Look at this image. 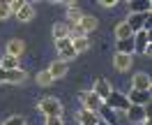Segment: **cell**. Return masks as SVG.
I'll list each match as a JSON object with an SVG mask.
<instances>
[{"label": "cell", "mask_w": 152, "mask_h": 125, "mask_svg": "<svg viewBox=\"0 0 152 125\" xmlns=\"http://www.w3.org/2000/svg\"><path fill=\"white\" fill-rule=\"evenodd\" d=\"M37 111L44 114V118H62L65 109H62V102L53 95H46L37 102Z\"/></svg>", "instance_id": "1"}, {"label": "cell", "mask_w": 152, "mask_h": 125, "mask_svg": "<svg viewBox=\"0 0 152 125\" xmlns=\"http://www.w3.org/2000/svg\"><path fill=\"white\" fill-rule=\"evenodd\" d=\"M104 104H108L115 114H124V111L132 107V104H129V100H127V95L120 93V90H111V95H108V100H106Z\"/></svg>", "instance_id": "2"}, {"label": "cell", "mask_w": 152, "mask_h": 125, "mask_svg": "<svg viewBox=\"0 0 152 125\" xmlns=\"http://www.w3.org/2000/svg\"><path fill=\"white\" fill-rule=\"evenodd\" d=\"M78 100H81V109H88V111H92V114H97V111H99V107L104 104V102H102V100H99L92 90L81 93V95H78Z\"/></svg>", "instance_id": "3"}, {"label": "cell", "mask_w": 152, "mask_h": 125, "mask_svg": "<svg viewBox=\"0 0 152 125\" xmlns=\"http://www.w3.org/2000/svg\"><path fill=\"white\" fill-rule=\"evenodd\" d=\"M152 88V79L150 74H145V72H136L132 77V90H143V93H150Z\"/></svg>", "instance_id": "4"}, {"label": "cell", "mask_w": 152, "mask_h": 125, "mask_svg": "<svg viewBox=\"0 0 152 125\" xmlns=\"http://www.w3.org/2000/svg\"><path fill=\"white\" fill-rule=\"evenodd\" d=\"M134 53H141V56H145V51L150 49V33H145V30H141V33H134Z\"/></svg>", "instance_id": "5"}, {"label": "cell", "mask_w": 152, "mask_h": 125, "mask_svg": "<svg viewBox=\"0 0 152 125\" xmlns=\"http://www.w3.org/2000/svg\"><path fill=\"white\" fill-rule=\"evenodd\" d=\"M132 67H134V56H127V53H115L113 56V70L115 72L124 74V72H129Z\"/></svg>", "instance_id": "6"}, {"label": "cell", "mask_w": 152, "mask_h": 125, "mask_svg": "<svg viewBox=\"0 0 152 125\" xmlns=\"http://www.w3.org/2000/svg\"><path fill=\"white\" fill-rule=\"evenodd\" d=\"M111 90H113V86H111V81H108V79H104V77H99V79L95 81V86H92V93H95L102 102H106V100H108Z\"/></svg>", "instance_id": "7"}, {"label": "cell", "mask_w": 152, "mask_h": 125, "mask_svg": "<svg viewBox=\"0 0 152 125\" xmlns=\"http://www.w3.org/2000/svg\"><path fill=\"white\" fill-rule=\"evenodd\" d=\"M150 93H143V90H129V95H127V100H129V104L132 107H143V109H148L150 107Z\"/></svg>", "instance_id": "8"}, {"label": "cell", "mask_w": 152, "mask_h": 125, "mask_svg": "<svg viewBox=\"0 0 152 125\" xmlns=\"http://www.w3.org/2000/svg\"><path fill=\"white\" fill-rule=\"evenodd\" d=\"M14 16H16V19H19L21 23H30V21L37 16V7H35L32 2H23V7H21V10L16 12Z\"/></svg>", "instance_id": "9"}, {"label": "cell", "mask_w": 152, "mask_h": 125, "mask_svg": "<svg viewBox=\"0 0 152 125\" xmlns=\"http://www.w3.org/2000/svg\"><path fill=\"white\" fill-rule=\"evenodd\" d=\"M5 53L7 56H14V58H21L23 53H26V42L19 37H14L7 42V47H5Z\"/></svg>", "instance_id": "10"}, {"label": "cell", "mask_w": 152, "mask_h": 125, "mask_svg": "<svg viewBox=\"0 0 152 125\" xmlns=\"http://www.w3.org/2000/svg\"><path fill=\"white\" fill-rule=\"evenodd\" d=\"M124 114H127V118H129V123H136V125H141L145 118H150L148 109H143V107H129Z\"/></svg>", "instance_id": "11"}, {"label": "cell", "mask_w": 152, "mask_h": 125, "mask_svg": "<svg viewBox=\"0 0 152 125\" xmlns=\"http://www.w3.org/2000/svg\"><path fill=\"white\" fill-rule=\"evenodd\" d=\"M67 72H69V63H65V60H58L56 58V60L48 65V74L53 77V81H56V79H62Z\"/></svg>", "instance_id": "12"}, {"label": "cell", "mask_w": 152, "mask_h": 125, "mask_svg": "<svg viewBox=\"0 0 152 125\" xmlns=\"http://www.w3.org/2000/svg\"><path fill=\"white\" fill-rule=\"evenodd\" d=\"M148 16L150 14H129L127 16V23H129V28H132V33H141L143 26H145V21H148Z\"/></svg>", "instance_id": "13"}, {"label": "cell", "mask_w": 152, "mask_h": 125, "mask_svg": "<svg viewBox=\"0 0 152 125\" xmlns=\"http://www.w3.org/2000/svg\"><path fill=\"white\" fill-rule=\"evenodd\" d=\"M127 7H129V14H150L152 2H150V0H141V2L129 0V2H127Z\"/></svg>", "instance_id": "14"}, {"label": "cell", "mask_w": 152, "mask_h": 125, "mask_svg": "<svg viewBox=\"0 0 152 125\" xmlns=\"http://www.w3.org/2000/svg\"><path fill=\"white\" fill-rule=\"evenodd\" d=\"M76 121H78V125H97L99 123V116L92 114V111H88V109H81V111L76 114Z\"/></svg>", "instance_id": "15"}, {"label": "cell", "mask_w": 152, "mask_h": 125, "mask_svg": "<svg viewBox=\"0 0 152 125\" xmlns=\"http://www.w3.org/2000/svg\"><path fill=\"white\" fill-rule=\"evenodd\" d=\"M78 26H81V30H83V33H92V30H97L99 28V21H97V16H90V14H83V16H81V23H78Z\"/></svg>", "instance_id": "16"}, {"label": "cell", "mask_w": 152, "mask_h": 125, "mask_svg": "<svg viewBox=\"0 0 152 125\" xmlns=\"http://www.w3.org/2000/svg\"><path fill=\"white\" fill-rule=\"evenodd\" d=\"M115 53H127L132 56L134 53V39H115Z\"/></svg>", "instance_id": "17"}, {"label": "cell", "mask_w": 152, "mask_h": 125, "mask_svg": "<svg viewBox=\"0 0 152 125\" xmlns=\"http://www.w3.org/2000/svg\"><path fill=\"white\" fill-rule=\"evenodd\" d=\"M51 33H53V39H65V37H69V26L65 21H58V23H53Z\"/></svg>", "instance_id": "18"}, {"label": "cell", "mask_w": 152, "mask_h": 125, "mask_svg": "<svg viewBox=\"0 0 152 125\" xmlns=\"http://www.w3.org/2000/svg\"><path fill=\"white\" fill-rule=\"evenodd\" d=\"M129 37H134L129 23H127V21H120V23L115 26V39H129Z\"/></svg>", "instance_id": "19"}, {"label": "cell", "mask_w": 152, "mask_h": 125, "mask_svg": "<svg viewBox=\"0 0 152 125\" xmlns=\"http://www.w3.org/2000/svg\"><path fill=\"white\" fill-rule=\"evenodd\" d=\"M65 16H67L65 23L69 26V28H72V26H78V23H81V16H83V12L78 10V7H76V10H67Z\"/></svg>", "instance_id": "20"}, {"label": "cell", "mask_w": 152, "mask_h": 125, "mask_svg": "<svg viewBox=\"0 0 152 125\" xmlns=\"http://www.w3.org/2000/svg\"><path fill=\"white\" fill-rule=\"evenodd\" d=\"M72 49L76 51V56H78V53H86L88 49H90V39H88V37H76V39H72Z\"/></svg>", "instance_id": "21"}, {"label": "cell", "mask_w": 152, "mask_h": 125, "mask_svg": "<svg viewBox=\"0 0 152 125\" xmlns=\"http://www.w3.org/2000/svg\"><path fill=\"white\" fill-rule=\"evenodd\" d=\"M0 67L2 70H19V58L14 56H7V53H2V58H0Z\"/></svg>", "instance_id": "22"}, {"label": "cell", "mask_w": 152, "mask_h": 125, "mask_svg": "<svg viewBox=\"0 0 152 125\" xmlns=\"http://www.w3.org/2000/svg\"><path fill=\"white\" fill-rule=\"evenodd\" d=\"M35 81H37V86H42V88H48L51 84H53V77L48 74V70H42V72H37Z\"/></svg>", "instance_id": "23"}, {"label": "cell", "mask_w": 152, "mask_h": 125, "mask_svg": "<svg viewBox=\"0 0 152 125\" xmlns=\"http://www.w3.org/2000/svg\"><path fill=\"white\" fill-rule=\"evenodd\" d=\"M2 125H28V121H26V118H23V116H10V118H7V121H5V123Z\"/></svg>", "instance_id": "24"}, {"label": "cell", "mask_w": 152, "mask_h": 125, "mask_svg": "<svg viewBox=\"0 0 152 125\" xmlns=\"http://www.w3.org/2000/svg\"><path fill=\"white\" fill-rule=\"evenodd\" d=\"M12 16V10L7 2H0V19H10Z\"/></svg>", "instance_id": "25"}, {"label": "cell", "mask_w": 152, "mask_h": 125, "mask_svg": "<svg viewBox=\"0 0 152 125\" xmlns=\"http://www.w3.org/2000/svg\"><path fill=\"white\" fill-rule=\"evenodd\" d=\"M23 2H26V0H14V2H7V5H10V10H12V16H14L21 7H23Z\"/></svg>", "instance_id": "26"}, {"label": "cell", "mask_w": 152, "mask_h": 125, "mask_svg": "<svg viewBox=\"0 0 152 125\" xmlns=\"http://www.w3.org/2000/svg\"><path fill=\"white\" fill-rule=\"evenodd\" d=\"M44 125H65L62 118H44Z\"/></svg>", "instance_id": "27"}, {"label": "cell", "mask_w": 152, "mask_h": 125, "mask_svg": "<svg viewBox=\"0 0 152 125\" xmlns=\"http://www.w3.org/2000/svg\"><path fill=\"white\" fill-rule=\"evenodd\" d=\"M99 5H102V7H106V10H111V7H115V5H118V0H102Z\"/></svg>", "instance_id": "28"}]
</instances>
